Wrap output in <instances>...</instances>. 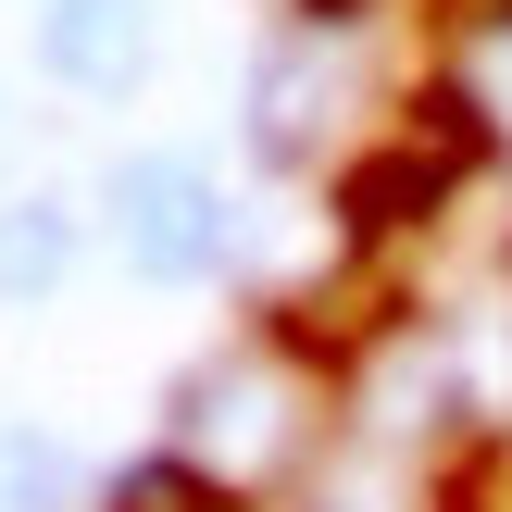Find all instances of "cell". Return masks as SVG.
Returning a JSON list of instances; mask_svg holds the SVG:
<instances>
[{
    "instance_id": "cell-1",
    "label": "cell",
    "mask_w": 512,
    "mask_h": 512,
    "mask_svg": "<svg viewBox=\"0 0 512 512\" xmlns=\"http://www.w3.org/2000/svg\"><path fill=\"white\" fill-rule=\"evenodd\" d=\"M338 438V363L300 325H238L213 338L163 400V463L188 475L213 512H275L313 475V450Z\"/></svg>"
},
{
    "instance_id": "cell-2",
    "label": "cell",
    "mask_w": 512,
    "mask_h": 512,
    "mask_svg": "<svg viewBox=\"0 0 512 512\" xmlns=\"http://www.w3.org/2000/svg\"><path fill=\"white\" fill-rule=\"evenodd\" d=\"M238 138L263 175H350L388 138V88H375V25H300L275 13V38L238 75Z\"/></svg>"
},
{
    "instance_id": "cell-3",
    "label": "cell",
    "mask_w": 512,
    "mask_h": 512,
    "mask_svg": "<svg viewBox=\"0 0 512 512\" xmlns=\"http://www.w3.org/2000/svg\"><path fill=\"white\" fill-rule=\"evenodd\" d=\"M100 238L125 250L138 288H213L238 263V200L200 150H125L100 175Z\"/></svg>"
},
{
    "instance_id": "cell-4",
    "label": "cell",
    "mask_w": 512,
    "mask_h": 512,
    "mask_svg": "<svg viewBox=\"0 0 512 512\" xmlns=\"http://www.w3.org/2000/svg\"><path fill=\"white\" fill-rule=\"evenodd\" d=\"M163 50V0H38V75L75 100H125Z\"/></svg>"
},
{
    "instance_id": "cell-5",
    "label": "cell",
    "mask_w": 512,
    "mask_h": 512,
    "mask_svg": "<svg viewBox=\"0 0 512 512\" xmlns=\"http://www.w3.org/2000/svg\"><path fill=\"white\" fill-rule=\"evenodd\" d=\"M63 275H75V200L13 188V200H0V313L63 300Z\"/></svg>"
},
{
    "instance_id": "cell-6",
    "label": "cell",
    "mask_w": 512,
    "mask_h": 512,
    "mask_svg": "<svg viewBox=\"0 0 512 512\" xmlns=\"http://www.w3.org/2000/svg\"><path fill=\"white\" fill-rule=\"evenodd\" d=\"M0 512H88V450L50 413H0Z\"/></svg>"
},
{
    "instance_id": "cell-7",
    "label": "cell",
    "mask_w": 512,
    "mask_h": 512,
    "mask_svg": "<svg viewBox=\"0 0 512 512\" xmlns=\"http://www.w3.org/2000/svg\"><path fill=\"white\" fill-rule=\"evenodd\" d=\"M388 13H400V0H388Z\"/></svg>"
}]
</instances>
